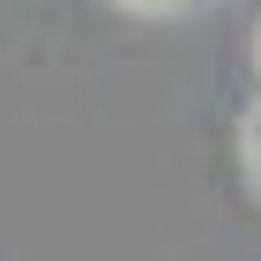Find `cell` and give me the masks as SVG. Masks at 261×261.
<instances>
[{
  "label": "cell",
  "mask_w": 261,
  "mask_h": 261,
  "mask_svg": "<svg viewBox=\"0 0 261 261\" xmlns=\"http://www.w3.org/2000/svg\"><path fill=\"white\" fill-rule=\"evenodd\" d=\"M120 8H135V15H179V8H194V0H120Z\"/></svg>",
  "instance_id": "1"
},
{
  "label": "cell",
  "mask_w": 261,
  "mask_h": 261,
  "mask_svg": "<svg viewBox=\"0 0 261 261\" xmlns=\"http://www.w3.org/2000/svg\"><path fill=\"white\" fill-rule=\"evenodd\" d=\"M254 60H261V45H254Z\"/></svg>",
  "instance_id": "3"
},
{
  "label": "cell",
  "mask_w": 261,
  "mask_h": 261,
  "mask_svg": "<svg viewBox=\"0 0 261 261\" xmlns=\"http://www.w3.org/2000/svg\"><path fill=\"white\" fill-rule=\"evenodd\" d=\"M246 164H254V179H261V105H254V120H246Z\"/></svg>",
  "instance_id": "2"
}]
</instances>
